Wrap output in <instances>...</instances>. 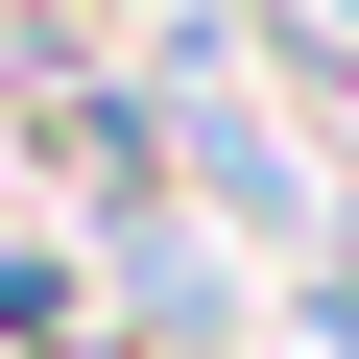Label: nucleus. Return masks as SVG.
I'll return each instance as SVG.
<instances>
[{
	"mask_svg": "<svg viewBox=\"0 0 359 359\" xmlns=\"http://www.w3.org/2000/svg\"><path fill=\"white\" fill-rule=\"evenodd\" d=\"M287 335H311V359H359V192H335V240L287 264Z\"/></svg>",
	"mask_w": 359,
	"mask_h": 359,
	"instance_id": "nucleus-1",
	"label": "nucleus"
}]
</instances>
